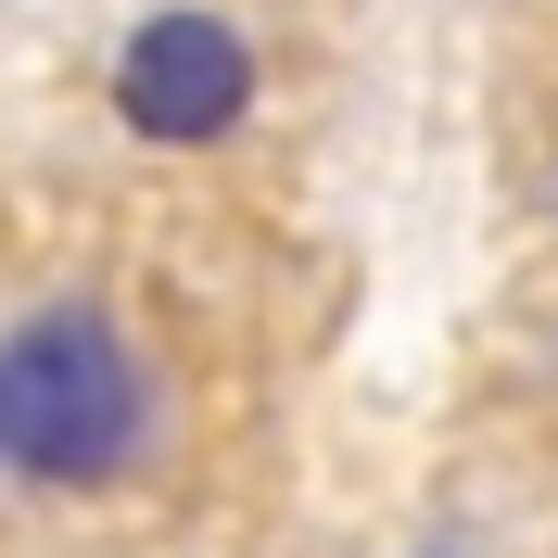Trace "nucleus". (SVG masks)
Segmentation results:
<instances>
[{
	"mask_svg": "<svg viewBox=\"0 0 558 558\" xmlns=\"http://www.w3.org/2000/svg\"><path fill=\"white\" fill-rule=\"evenodd\" d=\"M140 457V355L114 343V317L38 305L0 330V470L26 483H114Z\"/></svg>",
	"mask_w": 558,
	"mask_h": 558,
	"instance_id": "1",
	"label": "nucleus"
},
{
	"mask_svg": "<svg viewBox=\"0 0 558 558\" xmlns=\"http://www.w3.org/2000/svg\"><path fill=\"white\" fill-rule=\"evenodd\" d=\"M242 102H254V51L216 13H153L128 38V64H114V114L140 140H216Z\"/></svg>",
	"mask_w": 558,
	"mask_h": 558,
	"instance_id": "2",
	"label": "nucleus"
}]
</instances>
